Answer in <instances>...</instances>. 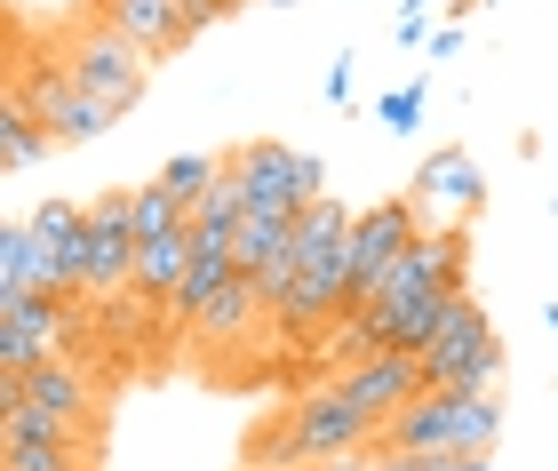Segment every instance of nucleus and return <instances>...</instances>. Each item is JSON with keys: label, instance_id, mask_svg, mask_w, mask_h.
Here are the masks:
<instances>
[{"label": "nucleus", "instance_id": "obj_1", "mask_svg": "<svg viewBox=\"0 0 558 471\" xmlns=\"http://www.w3.org/2000/svg\"><path fill=\"white\" fill-rule=\"evenodd\" d=\"M375 448V424L343 400L336 384H312L279 408V424L256 439V471H303V463H343V456H367Z\"/></svg>", "mask_w": 558, "mask_h": 471}, {"label": "nucleus", "instance_id": "obj_2", "mask_svg": "<svg viewBox=\"0 0 558 471\" xmlns=\"http://www.w3.org/2000/svg\"><path fill=\"white\" fill-rule=\"evenodd\" d=\"M502 391H423L384 424L375 456H495Z\"/></svg>", "mask_w": 558, "mask_h": 471}, {"label": "nucleus", "instance_id": "obj_3", "mask_svg": "<svg viewBox=\"0 0 558 471\" xmlns=\"http://www.w3.org/2000/svg\"><path fill=\"white\" fill-rule=\"evenodd\" d=\"M48 48H57L64 72H72V81H81V88H88L112 120L144 105V88H151V57H144L129 33H120L105 9H96V0H88L81 16H64L57 33H48Z\"/></svg>", "mask_w": 558, "mask_h": 471}, {"label": "nucleus", "instance_id": "obj_4", "mask_svg": "<svg viewBox=\"0 0 558 471\" xmlns=\"http://www.w3.org/2000/svg\"><path fill=\"white\" fill-rule=\"evenodd\" d=\"M9 40H16V57H9V88H24V105L40 112V129L57 136V144H96V136H112V129H120V120L96 105V96L72 81V72H64L57 48H40V57H33V24H24V16L9 24Z\"/></svg>", "mask_w": 558, "mask_h": 471}, {"label": "nucleus", "instance_id": "obj_5", "mask_svg": "<svg viewBox=\"0 0 558 471\" xmlns=\"http://www.w3.org/2000/svg\"><path fill=\"white\" fill-rule=\"evenodd\" d=\"M502 367H511V352H502V328L487 319V304L454 295L439 343L423 352V391H495Z\"/></svg>", "mask_w": 558, "mask_h": 471}, {"label": "nucleus", "instance_id": "obj_6", "mask_svg": "<svg viewBox=\"0 0 558 471\" xmlns=\"http://www.w3.org/2000/svg\"><path fill=\"white\" fill-rule=\"evenodd\" d=\"M232 168L247 184V216H271V225H303V216L327 201L319 153H295V144L256 136V144H240V153H232Z\"/></svg>", "mask_w": 558, "mask_h": 471}, {"label": "nucleus", "instance_id": "obj_7", "mask_svg": "<svg viewBox=\"0 0 558 471\" xmlns=\"http://www.w3.org/2000/svg\"><path fill=\"white\" fill-rule=\"evenodd\" d=\"M136 256H144V240H136V192H96L88 201V264H81V304H120L136 280Z\"/></svg>", "mask_w": 558, "mask_h": 471}, {"label": "nucleus", "instance_id": "obj_8", "mask_svg": "<svg viewBox=\"0 0 558 471\" xmlns=\"http://www.w3.org/2000/svg\"><path fill=\"white\" fill-rule=\"evenodd\" d=\"M88 328V304L72 295H9L0 304V384L33 376L40 360H64V343Z\"/></svg>", "mask_w": 558, "mask_h": 471}, {"label": "nucleus", "instance_id": "obj_9", "mask_svg": "<svg viewBox=\"0 0 558 471\" xmlns=\"http://www.w3.org/2000/svg\"><path fill=\"white\" fill-rule=\"evenodd\" d=\"M430 225H423V208H415V192H399V201H375V208H360V225H351V312H367L375 295L391 288V271H399V256L423 240Z\"/></svg>", "mask_w": 558, "mask_h": 471}, {"label": "nucleus", "instance_id": "obj_10", "mask_svg": "<svg viewBox=\"0 0 558 471\" xmlns=\"http://www.w3.org/2000/svg\"><path fill=\"white\" fill-rule=\"evenodd\" d=\"M0 408H24V415H40V424L81 432V439H96V448H105V408H96V384H88L72 360H40L33 376L0 384Z\"/></svg>", "mask_w": 558, "mask_h": 471}, {"label": "nucleus", "instance_id": "obj_11", "mask_svg": "<svg viewBox=\"0 0 558 471\" xmlns=\"http://www.w3.org/2000/svg\"><path fill=\"white\" fill-rule=\"evenodd\" d=\"M33 247H40V295H72L81 304V264H88V201H40L33 216Z\"/></svg>", "mask_w": 558, "mask_h": 471}, {"label": "nucleus", "instance_id": "obj_12", "mask_svg": "<svg viewBox=\"0 0 558 471\" xmlns=\"http://www.w3.org/2000/svg\"><path fill=\"white\" fill-rule=\"evenodd\" d=\"M415 208L430 232H454L463 216L487 208V177H478V160L463 153V144H439L423 168H415Z\"/></svg>", "mask_w": 558, "mask_h": 471}, {"label": "nucleus", "instance_id": "obj_13", "mask_svg": "<svg viewBox=\"0 0 558 471\" xmlns=\"http://www.w3.org/2000/svg\"><path fill=\"white\" fill-rule=\"evenodd\" d=\"M327 384H336L343 400L375 424V439H384L391 415L408 408V400H423V360H408V352H375V360H360V367H336Z\"/></svg>", "mask_w": 558, "mask_h": 471}, {"label": "nucleus", "instance_id": "obj_14", "mask_svg": "<svg viewBox=\"0 0 558 471\" xmlns=\"http://www.w3.org/2000/svg\"><path fill=\"white\" fill-rule=\"evenodd\" d=\"M0 471H96V439L57 432L24 408H0Z\"/></svg>", "mask_w": 558, "mask_h": 471}, {"label": "nucleus", "instance_id": "obj_15", "mask_svg": "<svg viewBox=\"0 0 558 471\" xmlns=\"http://www.w3.org/2000/svg\"><path fill=\"white\" fill-rule=\"evenodd\" d=\"M96 9H105V16H112L120 33H129V40L144 48L151 64L184 57V48L199 40V33H192V9H184V0H96Z\"/></svg>", "mask_w": 558, "mask_h": 471}, {"label": "nucleus", "instance_id": "obj_16", "mask_svg": "<svg viewBox=\"0 0 558 471\" xmlns=\"http://www.w3.org/2000/svg\"><path fill=\"white\" fill-rule=\"evenodd\" d=\"M48 153H57V136L40 129V112L24 105V88L0 81V168H9V177H24V168H40Z\"/></svg>", "mask_w": 558, "mask_h": 471}, {"label": "nucleus", "instance_id": "obj_17", "mask_svg": "<svg viewBox=\"0 0 558 471\" xmlns=\"http://www.w3.org/2000/svg\"><path fill=\"white\" fill-rule=\"evenodd\" d=\"M256 319H264V295H256V280L240 271V280L223 288V295H208L199 312H184V328H192L199 343H240L247 328H256Z\"/></svg>", "mask_w": 558, "mask_h": 471}, {"label": "nucleus", "instance_id": "obj_18", "mask_svg": "<svg viewBox=\"0 0 558 471\" xmlns=\"http://www.w3.org/2000/svg\"><path fill=\"white\" fill-rule=\"evenodd\" d=\"M9 295H40V247H33V225H0V304Z\"/></svg>", "mask_w": 558, "mask_h": 471}, {"label": "nucleus", "instance_id": "obj_19", "mask_svg": "<svg viewBox=\"0 0 558 471\" xmlns=\"http://www.w3.org/2000/svg\"><path fill=\"white\" fill-rule=\"evenodd\" d=\"M168 232H192V208L151 177V184H136V240H168Z\"/></svg>", "mask_w": 558, "mask_h": 471}, {"label": "nucleus", "instance_id": "obj_20", "mask_svg": "<svg viewBox=\"0 0 558 471\" xmlns=\"http://www.w3.org/2000/svg\"><path fill=\"white\" fill-rule=\"evenodd\" d=\"M223 160H232V153H175V160L160 168V184H168L184 208H199V201H208V184L223 177Z\"/></svg>", "mask_w": 558, "mask_h": 471}, {"label": "nucleus", "instance_id": "obj_21", "mask_svg": "<svg viewBox=\"0 0 558 471\" xmlns=\"http://www.w3.org/2000/svg\"><path fill=\"white\" fill-rule=\"evenodd\" d=\"M423 96H430V81L415 72V81H399L391 96H375V120H384L391 136H415V129H423Z\"/></svg>", "mask_w": 558, "mask_h": 471}, {"label": "nucleus", "instance_id": "obj_22", "mask_svg": "<svg viewBox=\"0 0 558 471\" xmlns=\"http://www.w3.org/2000/svg\"><path fill=\"white\" fill-rule=\"evenodd\" d=\"M375 471H495V456H375Z\"/></svg>", "mask_w": 558, "mask_h": 471}, {"label": "nucleus", "instance_id": "obj_23", "mask_svg": "<svg viewBox=\"0 0 558 471\" xmlns=\"http://www.w3.org/2000/svg\"><path fill=\"white\" fill-rule=\"evenodd\" d=\"M399 40L408 48H430V0H408V9H399V24H391Z\"/></svg>", "mask_w": 558, "mask_h": 471}, {"label": "nucleus", "instance_id": "obj_24", "mask_svg": "<svg viewBox=\"0 0 558 471\" xmlns=\"http://www.w3.org/2000/svg\"><path fill=\"white\" fill-rule=\"evenodd\" d=\"M351 72H360V57L343 48V57H336V72H327V105H351Z\"/></svg>", "mask_w": 558, "mask_h": 471}, {"label": "nucleus", "instance_id": "obj_25", "mask_svg": "<svg viewBox=\"0 0 558 471\" xmlns=\"http://www.w3.org/2000/svg\"><path fill=\"white\" fill-rule=\"evenodd\" d=\"M454 48H463V24H454V16H447V24H439V33H430V48H423V57H430V64H447V57H454Z\"/></svg>", "mask_w": 558, "mask_h": 471}, {"label": "nucleus", "instance_id": "obj_26", "mask_svg": "<svg viewBox=\"0 0 558 471\" xmlns=\"http://www.w3.org/2000/svg\"><path fill=\"white\" fill-rule=\"evenodd\" d=\"M184 9H192V33H208V24H223V16H232L223 0H184Z\"/></svg>", "mask_w": 558, "mask_h": 471}, {"label": "nucleus", "instance_id": "obj_27", "mask_svg": "<svg viewBox=\"0 0 558 471\" xmlns=\"http://www.w3.org/2000/svg\"><path fill=\"white\" fill-rule=\"evenodd\" d=\"M303 471H375V456H343V463H303Z\"/></svg>", "mask_w": 558, "mask_h": 471}, {"label": "nucleus", "instance_id": "obj_28", "mask_svg": "<svg viewBox=\"0 0 558 471\" xmlns=\"http://www.w3.org/2000/svg\"><path fill=\"white\" fill-rule=\"evenodd\" d=\"M543 328H550V336H558V295H550V304H543Z\"/></svg>", "mask_w": 558, "mask_h": 471}, {"label": "nucleus", "instance_id": "obj_29", "mask_svg": "<svg viewBox=\"0 0 558 471\" xmlns=\"http://www.w3.org/2000/svg\"><path fill=\"white\" fill-rule=\"evenodd\" d=\"M223 9H232V16H240V9H271V0H223Z\"/></svg>", "mask_w": 558, "mask_h": 471}, {"label": "nucleus", "instance_id": "obj_30", "mask_svg": "<svg viewBox=\"0 0 558 471\" xmlns=\"http://www.w3.org/2000/svg\"><path fill=\"white\" fill-rule=\"evenodd\" d=\"M271 9H295V0H271Z\"/></svg>", "mask_w": 558, "mask_h": 471}, {"label": "nucleus", "instance_id": "obj_31", "mask_svg": "<svg viewBox=\"0 0 558 471\" xmlns=\"http://www.w3.org/2000/svg\"><path fill=\"white\" fill-rule=\"evenodd\" d=\"M550 216H558V201H550Z\"/></svg>", "mask_w": 558, "mask_h": 471}]
</instances>
